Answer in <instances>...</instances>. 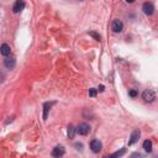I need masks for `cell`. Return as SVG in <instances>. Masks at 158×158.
<instances>
[{
  "label": "cell",
  "instance_id": "6da1fadb",
  "mask_svg": "<svg viewBox=\"0 0 158 158\" xmlns=\"http://www.w3.org/2000/svg\"><path fill=\"white\" fill-rule=\"evenodd\" d=\"M76 132L77 134H79V135H82V136H85V135H88L89 132H90V126L88 123H79V126L76 129Z\"/></svg>",
  "mask_w": 158,
  "mask_h": 158
},
{
  "label": "cell",
  "instance_id": "7a4b0ae2",
  "mask_svg": "<svg viewBox=\"0 0 158 158\" xmlns=\"http://www.w3.org/2000/svg\"><path fill=\"white\" fill-rule=\"evenodd\" d=\"M142 98L145 99V101L152 103V101H154V99H156V93H154L153 90H151V89H147V90L143 91Z\"/></svg>",
  "mask_w": 158,
  "mask_h": 158
},
{
  "label": "cell",
  "instance_id": "3957f363",
  "mask_svg": "<svg viewBox=\"0 0 158 158\" xmlns=\"http://www.w3.org/2000/svg\"><path fill=\"white\" fill-rule=\"evenodd\" d=\"M90 148H91V151H93L94 153H99L101 151L103 145H101V142L99 140H93L90 142Z\"/></svg>",
  "mask_w": 158,
  "mask_h": 158
},
{
  "label": "cell",
  "instance_id": "277c9868",
  "mask_svg": "<svg viewBox=\"0 0 158 158\" xmlns=\"http://www.w3.org/2000/svg\"><path fill=\"white\" fill-rule=\"evenodd\" d=\"M64 153H65V149H64L63 146H56L53 148V151H52V156L54 158H61Z\"/></svg>",
  "mask_w": 158,
  "mask_h": 158
},
{
  "label": "cell",
  "instance_id": "5b68a950",
  "mask_svg": "<svg viewBox=\"0 0 158 158\" xmlns=\"http://www.w3.org/2000/svg\"><path fill=\"white\" fill-rule=\"evenodd\" d=\"M111 29H112V31L114 32H121L122 31V29H123V24L120 21V20H114L112 21V25H111Z\"/></svg>",
  "mask_w": 158,
  "mask_h": 158
},
{
  "label": "cell",
  "instance_id": "8992f818",
  "mask_svg": "<svg viewBox=\"0 0 158 158\" xmlns=\"http://www.w3.org/2000/svg\"><path fill=\"white\" fill-rule=\"evenodd\" d=\"M142 10L146 15H152L153 11H154V6L152 3H145L143 6H142Z\"/></svg>",
  "mask_w": 158,
  "mask_h": 158
},
{
  "label": "cell",
  "instance_id": "52a82bcc",
  "mask_svg": "<svg viewBox=\"0 0 158 158\" xmlns=\"http://www.w3.org/2000/svg\"><path fill=\"white\" fill-rule=\"evenodd\" d=\"M140 135H141L140 130H135L134 132H132V135H131V137H130V141H129V145H130V146H131V145H135L137 141H138V138H140Z\"/></svg>",
  "mask_w": 158,
  "mask_h": 158
},
{
  "label": "cell",
  "instance_id": "ba28073f",
  "mask_svg": "<svg viewBox=\"0 0 158 158\" xmlns=\"http://www.w3.org/2000/svg\"><path fill=\"white\" fill-rule=\"evenodd\" d=\"M4 64H5V67H6V68L12 69V68L15 67V64H16V61H15V58H14V57H6V58H5V61H4Z\"/></svg>",
  "mask_w": 158,
  "mask_h": 158
},
{
  "label": "cell",
  "instance_id": "9c48e42d",
  "mask_svg": "<svg viewBox=\"0 0 158 158\" xmlns=\"http://www.w3.org/2000/svg\"><path fill=\"white\" fill-rule=\"evenodd\" d=\"M25 7V3L22 1V0H18L15 4H14V7H12V11L15 12V14H18V12H20L22 9Z\"/></svg>",
  "mask_w": 158,
  "mask_h": 158
},
{
  "label": "cell",
  "instance_id": "30bf717a",
  "mask_svg": "<svg viewBox=\"0 0 158 158\" xmlns=\"http://www.w3.org/2000/svg\"><path fill=\"white\" fill-rule=\"evenodd\" d=\"M10 52H11V48H10V46H9V45H6V43L1 45V47H0V53H1L3 56L7 57V56L10 54Z\"/></svg>",
  "mask_w": 158,
  "mask_h": 158
},
{
  "label": "cell",
  "instance_id": "8fae6325",
  "mask_svg": "<svg viewBox=\"0 0 158 158\" xmlns=\"http://www.w3.org/2000/svg\"><path fill=\"white\" fill-rule=\"evenodd\" d=\"M54 103H46L45 105H43V120H46L47 119V114H48V111H49V109H51V106L53 105Z\"/></svg>",
  "mask_w": 158,
  "mask_h": 158
},
{
  "label": "cell",
  "instance_id": "7c38bea8",
  "mask_svg": "<svg viewBox=\"0 0 158 158\" xmlns=\"http://www.w3.org/2000/svg\"><path fill=\"white\" fill-rule=\"evenodd\" d=\"M143 148H145L146 152H152V141L146 140L143 142Z\"/></svg>",
  "mask_w": 158,
  "mask_h": 158
},
{
  "label": "cell",
  "instance_id": "4fadbf2b",
  "mask_svg": "<svg viewBox=\"0 0 158 158\" xmlns=\"http://www.w3.org/2000/svg\"><path fill=\"white\" fill-rule=\"evenodd\" d=\"M125 152H126V148H121L120 151H118V152H115V153H112V154H110L109 157H110V158H120L122 154H125Z\"/></svg>",
  "mask_w": 158,
  "mask_h": 158
},
{
  "label": "cell",
  "instance_id": "5bb4252c",
  "mask_svg": "<svg viewBox=\"0 0 158 158\" xmlns=\"http://www.w3.org/2000/svg\"><path fill=\"white\" fill-rule=\"evenodd\" d=\"M74 134H76V129L73 127V125H69V126H68V137L69 138H73L74 137Z\"/></svg>",
  "mask_w": 158,
  "mask_h": 158
},
{
  "label": "cell",
  "instance_id": "9a60e30c",
  "mask_svg": "<svg viewBox=\"0 0 158 158\" xmlns=\"http://www.w3.org/2000/svg\"><path fill=\"white\" fill-rule=\"evenodd\" d=\"M129 158H143L142 157V154H141V153H138V152H135V153H132Z\"/></svg>",
  "mask_w": 158,
  "mask_h": 158
},
{
  "label": "cell",
  "instance_id": "2e32d148",
  "mask_svg": "<svg viewBox=\"0 0 158 158\" xmlns=\"http://www.w3.org/2000/svg\"><path fill=\"white\" fill-rule=\"evenodd\" d=\"M89 95H90L91 98H94V96H96V89H94V88H91V89H89Z\"/></svg>",
  "mask_w": 158,
  "mask_h": 158
},
{
  "label": "cell",
  "instance_id": "e0dca14e",
  "mask_svg": "<svg viewBox=\"0 0 158 158\" xmlns=\"http://www.w3.org/2000/svg\"><path fill=\"white\" fill-rule=\"evenodd\" d=\"M129 95H130L131 98H136V96H137V91L132 89V90H130V91H129Z\"/></svg>",
  "mask_w": 158,
  "mask_h": 158
},
{
  "label": "cell",
  "instance_id": "ac0fdd59",
  "mask_svg": "<svg viewBox=\"0 0 158 158\" xmlns=\"http://www.w3.org/2000/svg\"><path fill=\"white\" fill-rule=\"evenodd\" d=\"M90 36H93V37H94V38H96L98 41L100 40V36H99L98 34H95V32H90Z\"/></svg>",
  "mask_w": 158,
  "mask_h": 158
},
{
  "label": "cell",
  "instance_id": "d6986e66",
  "mask_svg": "<svg viewBox=\"0 0 158 158\" xmlns=\"http://www.w3.org/2000/svg\"><path fill=\"white\" fill-rule=\"evenodd\" d=\"M74 146H76V148L78 149V151H82V149H83V145L82 143H76Z\"/></svg>",
  "mask_w": 158,
  "mask_h": 158
},
{
  "label": "cell",
  "instance_id": "ffe728a7",
  "mask_svg": "<svg viewBox=\"0 0 158 158\" xmlns=\"http://www.w3.org/2000/svg\"><path fill=\"white\" fill-rule=\"evenodd\" d=\"M4 79H5V74L3 72H0V83H3Z\"/></svg>",
  "mask_w": 158,
  "mask_h": 158
},
{
  "label": "cell",
  "instance_id": "44dd1931",
  "mask_svg": "<svg viewBox=\"0 0 158 158\" xmlns=\"http://www.w3.org/2000/svg\"><path fill=\"white\" fill-rule=\"evenodd\" d=\"M99 90L103 91V90H104V85H100V87H99Z\"/></svg>",
  "mask_w": 158,
  "mask_h": 158
},
{
  "label": "cell",
  "instance_id": "7402d4cb",
  "mask_svg": "<svg viewBox=\"0 0 158 158\" xmlns=\"http://www.w3.org/2000/svg\"><path fill=\"white\" fill-rule=\"evenodd\" d=\"M103 158H110V157H109V156H104Z\"/></svg>",
  "mask_w": 158,
  "mask_h": 158
}]
</instances>
